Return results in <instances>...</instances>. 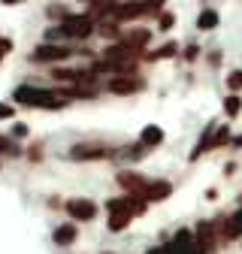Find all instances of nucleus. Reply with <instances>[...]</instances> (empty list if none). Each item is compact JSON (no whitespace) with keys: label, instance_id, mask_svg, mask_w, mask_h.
<instances>
[{"label":"nucleus","instance_id":"nucleus-24","mask_svg":"<svg viewBox=\"0 0 242 254\" xmlns=\"http://www.w3.org/2000/svg\"><path fill=\"white\" fill-rule=\"evenodd\" d=\"M46 15H49V18H55V21H64V18L70 15V9H67V6H49V9H46Z\"/></svg>","mask_w":242,"mask_h":254},{"label":"nucleus","instance_id":"nucleus-33","mask_svg":"<svg viewBox=\"0 0 242 254\" xmlns=\"http://www.w3.org/2000/svg\"><path fill=\"white\" fill-rule=\"evenodd\" d=\"M151 254H170V251H167V248H161V251H151Z\"/></svg>","mask_w":242,"mask_h":254},{"label":"nucleus","instance_id":"nucleus-27","mask_svg":"<svg viewBox=\"0 0 242 254\" xmlns=\"http://www.w3.org/2000/svg\"><path fill=\"white\" fill-rule=\"evenodd\" d=\"M158 24H161V30H170V27L176 24V15H173V12H161V15H158Z\"/></svg>","mask_w":242,"mask_h":254},{"label":"nucleus","instance_id":"nucleus-4","mask_svg":"<svg viewBox=\"0 0 242 254\" xmlns=\"http://www.w3.org/2000/svg\"><path fill=\"white\" fill-rule=\"evenodd\" d=\"M109 154H112V148L100 145V142H88V145H73L70 148L73 161H103V157H109Z\"/></svg>","mask_w":242,"mask_h":254},{"label":"nucleus","instance_id":"nucleus-31","mask_svg":"<svg viewBox=\"0 0 242 254\" xmlns=\"http://www.w3.org/2000/svg\"><path fill=\"white\" fill-rule=\"evenodd\" d=\"M0 3H6V6H15V3H24V0H0Z\"/></svg>","mask_w":242,"mask_h":254},{"label":"nucleus","instance_id":"nucleus-19","mask_svg":"<svg viewBox=\"0 0 242 254\" xmlns=\"http://www.w3.org/2000/svg\"><path fill=\"white\" fill-rule=\"evenodd\" d=\"M176 52H179V46H176V43H164V46H161L158 52H151V55H145V61H161V58H173Z\"/></svg>","mask_w":242,"mask_h":254},{"label":"nucleus","instance_id":"nucleus-1","mask_svg":"<svg viewBox=\"0 0 242 254\" xmlns=\"http://www.w3.org/2000/svg\"><path fill=\"white\" fill-rule=\"evenodd\" d=\"M12 97L18 103H24V106H40V109H60L67 103V100H60L64 94H55V91H46V88H30V85L15 88Z\"/></svg>","mask_w":242,"mask_h":254},{"label":"nucleus","instance_id":"nucleus-13","mask_svg":"<svg viewBox=\"0 0 242 254\" xmlns=\"http://www.w3.org/2000/svg\"><path fill=\"white\" fill-rule=\"evenodd\" d=\"M76 236H79V230H76V224H60V227H55V233H52V239H55V245H73L76 242Z\"/></svg>","mask_w":242,"mask_h":254},{"label":"nucleus","instance_id":"nucleus-8","mask_svg":"<svg viewBox=\"0 0 242 254\" xmlns=\"http://www.w3.org/2000/svg\"><path fill=\"white\" fill-rule=\"evenodd\" d=\"M115 9H118V0H88V15H94L97 21L115 18Z\"/></svg>","mask_w":242,"mask_h":254},{"label":"nucleus","instance_id":"nucleus-14","mask_svg":"<svg viewBox=\"0 0 242 254\" xmlns=\"http://www.w3.org/2000/svg\"><path fill=\"white\" fill-rule=\"evenodd\" d=\"M130 218H133L130 209H112V212H109V230H112V233L124 230V227L130 224Z\"/></svg>","mask_w":242,"mask_h":254},{"label":"nucleus","instance_id":"nucleus-22","mask_svg":"<svg viewBox=\"0 0 242 254\" xmlns=\"http://www.w3.org/2000/svg\"><path fill=\"white\" fill-rule=\"evenodd\" d=\"M0 154H21V148H18V142L15 139H6V136H0Z\"/></svg>","mask_w":242,"mask_h":254},{"label":"nucleus","instance_id":"nucleus-28","mask_svg":"<svg viewBox=\"0 0 242 254\" xmlns=\"http://www.w3.org/2000/svg\"><path fill=\"white\" fill-rule=\"evenodd\" d=\"M9 49H12V43H9V40H0V61L6 58V52H9Z\"/></svg>","mask_w":242,"mask_h":254},{"label":"nucleus","instance_id":"nucleus-26","mask_svg":"<svg viewBox=\"0 0 242 254\" xmlns=\"http://www.w3.org/2000/svg\"><path fill=\"white\" fill-rule=\"evenodd\" d=\"M227 85H230V91H242V70H233L227 76Z\"/></svg>","mask_w":242,"mask_h":254},{"label":"nucleus","instance_id":"nucleus-25","mask_svg":"<svg viewBox=\"0 0 242 254\" xmlns=\"http://www.w3.org/2000/svg\"><path fill=\"white\" fill-rule=\"evenodd\" d=\"M230 233H233V239L242 236V209H239L236 215H230Z\"/></svg>","mask_w":242,"mask_h":254},{"label":"nucleus","instance_id":"nucleus-5","mask_svg":"<svg viewBox=\"0 0 242 254\" xmlns=\"http://www.w3.org/2000/svg\"><path fill=\"white\" fill-rule=\"evenodd\" d=\"M194 239H197V245H200V251H203V254L215 251V245H218V230H215V221H200L197 230H194Z\"/></svg>","mask_w":242,"mask_h":254},{"label":"nucleus","instance_id":"nucleus-3","mask_svg":"<svg viewBox=\"0 0 242 254\" xmlns=\"http://www.w3.org/2000/svg\"><path fill=\"white\" fill-rule=\"evenodd\" d=\"M70 55H73L70 46H55L52 40H46V43H40L34 52H30V61H37V64H58V61H67Z\"/></svg>","mask_w":242,"mask_h":254},{"label":"nucleus","instance_id":"nucleus-7","mask_svg":"<svg viewBox=\"0 0 242 254\" xmlns=\"http://www.w3.org/2000/svg\"><path fill=\"white\" fill-rule=\"evenodd\" d=\"M145 88V82L136 76V73H127V76H112V82H109V91L112 94H136V91H142Z\"/></svg>","mask_w":242,"mask_h":254},{"label":"nucleus","instance_id":"nucleus-18","mask_svg":"<svg viewBox=\"0 0 242 254\" xmlns=\"http://www.w3.org/2000/svg\"><path fill=\"white\" fill-rule=\"evenodd\" d=\"M197 27L200 30H212V27H218V12L215 9H203L197 15Z\"/></svg>","mask_w":242,"mask_h":254},{"label":"nucleus","instance_id":"nucleus-9","mask_svg":"<svg viewBox=\"0 0 242 254\" xmlns=\"http://www.w3.org/2000/svg\"><path fill=\"white\" fill-rule=\"evenodd\" d=\"M52 76L58 79V82H73V85H82V82H91L94 79V73L91 70H64V67H58V70H52Z\"/></svg>","mask_w":242,"mask_h":254},{"label":"nucleus","instance_id":"nucleus-10","mask_svg":"<svg viewBox=\"0 0 242 254\" xmlns=\"http://www.w3.org/2000/svg\"><path fill=\"white\" fill-rule=\"evenodd\" d=\"M170 194H173V185H170V182H164V179L148 182V185H145V200H148V203H161V200H167Z\"/></svg>","mask_w":242,"mask_h":254},{"label":"nucleus","instance_id":"nucleus-21","mask_svg":"<svg viewBox=\"0 0 242 254\" xmlns=\"http://www.w3.org/2000/svg\"><path fill=\"white\" fill-rule=\"evenodd\" d=\"M230 142V130H227V124H221L215 133H212V148H221V145H227Z\"/></svg>","mask_w":242,"mask_h":254},{"label":"nucleus","instance_id":"nucleus-20","mask_svg":"<svg viewBox=\"0 0 242 254\" xmlns=\"http://www.w3.org/2000/svg\"><path fill=\"white\" fill-rule=\"evenodd\" d=\"M224 112H227V118H236V115L242 112V100L236 97V94H230V97H224Z\"/></svg>","mask_w":242,"mask_h":254},{"label":"nucleus","instance_id":"nucleus-12","mask_svg":"<svg viewBox=\"0 0 242 254\" xmlns=\"http://www.w3.org/2000/svg\"><path fill=\"white\" fill-rule=\"evenodd\" d=\"M139 15H145V3H142V0L118 3V9H115V18H118V21H130V18H139Z\"/></svg>","mask_w":242,"mask_h":254},{"label":"nucleus","instance_id":"nucleus-15","mask_svg":"<svg viewBox=\"0 0 242 254\" xmlns=\"http://www.w3.org/2000/svg\"><path fill=\"white\" fill-rule=\"evenodd\" d=\"M121 40H124L127 46H133V49H145L148 46V40H151V30H127V34H121Z\"/></svg>","mask_w":242,"mask_h":254},{"label":"nucleus","instance_id":"nucleus-2","mask_svg":"<svg viewBox=\"0 0 242 254\" xmlns=\"http://www.w3.org/2000/svg\"><path fill=\"white\" fill-rule=\"evenodd\" d=\"M58 27H60V34H64L67 40H88V37L97 30V18L88 15V12H82V15H73V12H70Z\"/></svg>","mask_w":242,"mask_h":254},{"label":"nucleus","instance_id":"nucleus-6","mask_svg":"<svg viewBox=\"0 0 242 254\" xmlns=\"http://www.w3.org/2000/svg\"><path fill=\"white\" fill-rule=\"evenodd\" d=\"M67 212H70L73 221H94L97 218V203L88 200V197H73L67 203Z\"/></svg>","mask_w":242,"mask_h":254},{"label":"nucleus","instance_id":"nucleus-30","mask_svg":"<svg viewBox=\"0 0 242 254\" xmlns=\"http://www.w3.org/2000/svg\"><path fill=\"white\" fill-rule=\"evenodd\" d=\"M12 115V106H6V103H0V118H9Z\"/></svg>","mask_w":242,"mask_h":254},{"label":"nucleus","instance_id":"nucleus-17","mask_svg":"<svg viewBox=\"0 0 242 254\" xmlns=\"http://www.w3.org/2000/svg\"><path fill=\"white\" fill-rule=\"evenodd\" d=\"M139 142H145L148 148H155V145L164 142V130H161V127H155V124H148L145 130H142V136H139Z\"/></svg>","mask_w":242,"mask_h":254},{"label":"nucleus","instance_id":"nucleus-23","mask_svg":"<svg viewBox=\"0 0 242 254\" xmlns=\"http://www.w3.org/2000/svg\"><path fill=\"white\" fill-rule=\"evenodd\" d=\"M142 3H145V15H161L167 0H142Z\"/></svg>","mask_w":242,"mask_h":254},{"label":"nucleus","instance_id":"nucleus-29","mask_svg":"<svg viewBox=\"0 0 242 254\" xmlns=\"http://www.w3.org/2000/svg\"><path fill=\"white\" fill-rule=\"evenodd\" d=\"M197 55H200L197 46H188V49H185V58H188V61H197Z\"/></svg>","mask_w":242,"mask_h":254},{"label":"nucleus","instance_id":"nucleus-11","mask_svg":"<svg viewBox=\"0 0 242 254\" xmlns=\"http://www.w3.org/2000/svg\"><path fill=\"white\" fill-rule=\"evenodd\" d=\"M118 185L127 190V194H145V179L139 173H118Z\"/></svg>","mask_w":242,"mask_h":254},{"label":"nucleus","instance_id":"nucleus-16","mask_svg":"<svg viewBox=\"0 0 242 254\" xmlns=\"http://www.w3.org/2000/svg\"><path fill=\"white\" fill-rule=\"evenodd\" d=\"M97 34H100V37H106V40H121L118 18H103V21H97Z\"/></svg>","mask_w":242,"mask_h":254},{"label":"nucleus","instance_id":"nucleus-32","mask_svg":"<svg viewBox=\"0 0 242 254\" xmlns=\"http://www.w3.org/2000/svg\"><path fill=\"white\" fill-rule=\"evenodd\" d=\"M233 145H236V148H242V136H236V139H233Z\"/></svg>","mask_w":242,"mask_h":254}]
</instances>
